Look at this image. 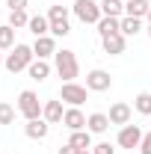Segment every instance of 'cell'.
I'll return each mask as SVG.
<instances>
[{
    "label": "cell",
    "mask_w": 151,
    "mask_h": 154,
    "mask_svg": "<svg viewBox=\"0 0 151 154\" xmlns=\"http://www.w3.org/2000/svg\"><path fill=\"white\" fill-rule=\"evenodd\" d=\"M107 128H110V116L107 113H92L86 119V131L89 134H104Z\"/></svg>",
    "instance_id": "cell-16"
},
{
    "label": "cell",
    "mask_w": 151,
    "mask_h": 154,
    "mask_svg": "<svg viewBox=\"0 0 151 154\" xmlns=\"http://www.w3.org/2000/svg\"><path fill=\"white\" fill-rule=\"evenodd\" d=\"M101 45H104V54H110V57H119V54H125V48H128V36L116 33V36L101 38Z\"/></svg>",
    "instance_id": "cell-9"
},
{
    "label": "cell",
    "mask_w": 151,
    "mask_h": 154,
    "mask_svg": "<svg viewBox=\"0 0 151 154\" xmlns=\"http://www.w3.org/2000/svg\"><path fill=\"white\" fill-rule=\"evenodd\" d=\"M27 27H30V33H33L36 38H39V36H48V33H51V21L45 18V15H33Z\"/></svg>",
    "instance_id": "cell-19"
},
{
    "label": "cell",
    "mask_w": 151,
    "mask_h": 154,
    "mask_svg": "<svg viewBox=\"0 0 151 154\" xmlns=\"http://www.w3.org/2000/svg\"><path fill=\"white\" fill-rule=\"evenodd\" d=\"M148 36H151V27H148Z\"/></svg>",
    "instance_id": "cell-34"
},
{
    "label": "cell",
    "mask_w": 151,
    "mask_h": 154,
    "mask_svg": "<svg viewBox=\"0 0 151 154\" xmlns=\"http://www.w3.org/2000/svg\"><path fill=\"white\" fill-rule=\"evenodd\" d=\"M80 151V148H74V145H71V142H65V145H62V148H59V154H77Z\"/></svg>",
    "instance_id": "cell-30"
},
{
    "label": "cell",
    "mask_w": 151,
    "mask_h": 154,
    "mask_svg": "<svg viewBox=\"0 0 151 154\" xmlns=\"http://www.w3.org/2000/svg\"><path fill=\"white\" fill-rule=\"evenodd\" d=\"M74 148H80V151H86V148H92V134L89 131H71V139H68Z\"/></svg>",
    "instance_id": "cell-21"
},
{
    "label": "cell",
    "mask_w": 151,
    "mask_h": 154,
    "mask_svg": "<svg viewBox=\"0 0 151 154\" xmlns=\"http://www.w3.org/2000/svg\"><path fill=\"white\" fill-rule=\"evenodd\" d=\"M12 122H15L12 104H3V101H0V125H12Z\"/></svg>",
    "instance_id": "cell-26"
},
{
    "label": "cell",
    "mask_w": 151,
    "mask_h": 154,
    "mask_svg": "<svg viewBox=\"0 0 151 154\" xmlns=\"http://www.w3.org/2000/svg\"><path fill=\"white\" fill-rule=\"evenodd\" d=\"M142 131H139V125H125V128H122V131H119V145H122V148H139V145H142Z\"/></svg>",
    "instance_id": "cell-8"
},
{
    "label": "cell",
    "mask_w": 151,
    "mask_h": 154,
    "mask_svg": "<svg viewBox=\"0 0 151 154\" xmlns=\"http://www.w3.org/2000/svg\"><path fill=\"white\" fill-rule=\"evenodd\" d=\"M86 119L89 116H83L77 107H71V110H65V116H62V125L68 131H86Z\"/></svg>",
    "instance_id": "cell-10"
},
{
    "label": "cell",
    "mask_w": 151,
    "mask_h": 154,
    "mask_svg": "<svg viewBox=\"0 0 151 154\" xmlns=\"http://www.w3.org/2000/svg\"><path fill=\"white\" fill-rule=\"evenodd\" d=\"M95 151L92 154H116V148L110 145V142H98V145H92Z\"/></svg>",
    "instance_id": "cell-27"
},
{
    "label": "cell",
    "mask_w": 151,
    "mask_h": 154,
    "mask_svg": "<svg viewBox=\"0 0 151 154\" xmlns=\"http://www.w3.org/2000/svg\"><path fill=\"white\" fill-rule=\"evenodd\" d=\"M27 24H30V15H27V9H15V12H9V27L21 30V27H27Z\"/></svg>",
    "instance_id": "cell-25"
},
{
    "label": "cell",
    "mask_w": 151,
    "mask_h": 154,
    "mask_svg": "<svg viewBox=\"0 0 151 154\" xmlns=\"http://www.w3.org/2000/svg\"><path fill=\"white\" fill-rule=\"evenodd\" d=\"M36 59V54H33V48L30 45H15L12 48V54L6 57V68L12 71V74H18V71H24V68H30V62Z\"/></svg>",
    "instance_id": "cell-2"
},
{
    "label": "cell",
    "mask_w": 151,
    "mask_h": 154,
    "mask_svg": "<svg viewBox=\"0 0 151 154\" xmlns=\"http://www.w3.org/2000/svg\"><path fill=\"white\" fill-rule=\"evenodd\" d=\"M148 9H151L148 0H128L125 3V15H131V18H148Z\"/></svg>",
    "instance_id": "cell-17"
},
{
    "label": "cell",
    "mask_w": 151,
    "mask_h": 154,
    "mask_svg": "<svg viewBox=\"0 0 151 154\" xmlns=\"http://www.w3.org/2000/svg\"><path fill=\"white\" fill-rule=\"evenodd\" d=\"M27 71H30V77H33V80H39V83H42V80H48V74H51V65H48V59H33Z\"/></svg>",
    "instance_id": "cell-18"
},
{
    "label": "cell",
    "mask_w": 151,
    "mask_h": 154,
    "mask_svg": "<svg viewBox=\"0 0 151 154\" xmlns=\"http://www.w3.org/2000/svg\"><path fill=\"white\" fill-rule=\"evenodd\" d=\"M54 68L65 83H74V77L80 74V62H77L74 51H57L54 54Z\"/></svg>",
    "instance_id": "cell-1"
},
{
    "label": "cell",
    "mask_w": 151,
    "mask_h": 154,
    "mask_svg": "<svg viewBox=\"0 0 151 154\" xmlns=\"http://www.w3.org/2000/svg\"><path fill=\"white\" fill-rule=\"evenodd\" d=\"M48 21H51V33H54V36H68V33H71V24H68V9H65V6H51Z\"/></svg>",
    "instance_id": "cell-5"
},
{
    "label": "cell",
    "mask_w": 151,
    "mask_h": 154,
    "mask_svg": "<svg viewBox=\"0 0 151 154\" xmlns=\"http://www.w3.org/2000/svg\"><path fill=\"white\" fill-rule=\"evenodd\" d=\"M125 3H128V0H125Z\"/></svg>",
    "instance_id": "cell-35"
},
{
    "label": "cell",
    "mask_w": 151,
    "mask_h": 154,
    "mask_svg": "<svg viewBox=\"0 0 151 154\" xmlns=\"http://www.w3.org/2000/svg\"><path fill=\"white\" fill-rule=\"evenodd\" d=\"M107 116H110V125H131V107H128V104H122V101L113 104Z\"/></svg>",
    "instance_id": "cell-15"
},
{
    "label": "cell",
    "mask_w": 151,
    "mask_h": 154,
    "mask_svg": "<svg viewBox=\"0 0 151 154\" xmlns=\"http://www.w3.org/2000/svg\"><path fill=\"white\" fill-rule=\"evenodd\" d=\"M133 107H136V113L151 116V92H139V95L133 98Z\"/></svg>",
    "instance_id": "cell-24"
},
{
    "label": "cell",
    "mask_w": 151,
    "mask_h": 154,
    "mask_svg": "<svg viewBox=\"0 0 151 154\" xmlns=\"http://www.w3.org/2000/svg\"><path fill=\"white\" fill-rule=\"evenodd\" d=\"M3 62H6V59H3V54H0V65H3Z\"/></svg>",
    "instance_id": "cell-32"
},
{
    "label": "cell",
    "mask_w": 151,
    "mask_h": 154,
    "mask_svg": "<svg viewBox=\"0 0 151 154\" xmlns=\"http://www.w3.org/2000/svg\"><path fill=\"white\" fill-rule=\"evenodd\" d=\"M74 15L83 24H98V21L104 18L101 3H95V0H74Z\"/></svg>",
    "instance_id": "cell-4"
},
{
    "label": "cell",
    "mask_w": 151,
    "mask_h": 154,
    "mask_svg": "<svg viewBox=\"0 0 151 154\" xmlns=\"http://www.w3.org/2000/svg\"><path fill=\"white\" fill-rule=\"evenodd\" d=\"M139 30H142V18H131V15L122 18V36H136Z\"/></svg>",
    "instance_id": "cell-22"
},
{
    "label": "cell",
    "mask_w": 151,
    "mask_h": 154,
    "mask_svg": "<svg viewBox=\"0 0 151 154\" xmlns=\"http://www.w3.org/2000/svg\"><path fill=\"white\" fill-rule=\"evenodd\" d=\"M27 3H30V0H6L9 12H15V9H27Z\"/></svg>",
    "instance_id": "cell-28"
},
{
    "label": "cell",
    "mask_w": 151,
    "mask_h": 154,
    "mask_svg": "<svg viewBox=\"0 0 151 154\" xmlns=\"http://www.w3.org/2000/svg\"><path fill=\"white\" fill-rule=\"evenodd\" d=\"M148 24H151V9H148Z\"/></svg>",
    "instance_id": "cell-33"
},
{
    "label": "cell",
    "mask_w": 151,
    "mask_h": 154,
    "mask_svg": "<svg viewBox=\"0 0 151 154\" xmlns=\"http://www.w3.org/2000/svg\"><path fill=\"white\" fill-rule=\"evenodd\" d=\"M101 12L110 18H122L125 15V0H101Z\"/></svg>",
    "instance_id": "cell-20"
},
{
    "label": "cell",
    "mask_w": 151,
    "mask_h": 154,
    "mask_svg": "<svg viewBox=\"0 0 151 154\" xmlns=\"http://www.w3.org/2000/svg\"><path fill=\"white\" fill-rule=\"evenodd\" d=\"M33 54H36L39 59L54 57V54H57V42H54L51 36H39V38H36V45H33Z\"/></svg>",
    "instance_id": "cell-11"
},
{
    "label": "cell",
    "mask_w": 151,
    "mask_h": 154,
    "mask_svg": "<svg viewBox=\"0 0 151 154\" xmlns=\"http://www.w3.org/2000/svg\"><path fill=\"white\" fill-rule=\"evenodd\" d=\"M24 134L30 136V139H45V136L51 134V125H48L45 119H33V122L24 125Z\"/></svg>",
    "instance_id": "cell-12"
},
{
    "label": "cell",
    "mask_w": 151,
    "mask_h": 154,
    "mask_svg": "<svg viewBox=\"0 0 151 154\" xmlns=\"http://www.w3.org/2000/svg\"><path fill=\"white\" fill-rule=\"evenodd\" d=\"M42 110H45V104L39 101V95L33 89H24L18 95V113L27 119V122H33V119H42Z\"/></svg>",
    "instance_id": "cell-3"
},
{
    "label": "cell",
    "mask_w": 151,
    "mask_h": 154,
    "mask_svg": "<svg viewBox=\"0 0 151 154\" xmlns=\"http://www.w3.org/2000/svg\"><path fill=\"white\" fill-rule=\"evenodd\" d=\"M139 154H151V134L142 136V145H139Z\"/></svg>",
    "instance_id": "cell-29"
},
{
    "label": "cell",
    "mask_w": 151,
    "mask_h": 154,
    "mask_svg": "<svg viewBox=\"0 0 151 154\" xmlns=\"http://www.w3.org/2000/svg\"><path fill=\"white\" fill-rule=\"evenodd\" d=\"M95 27H98V36H101V38L116 36V33H122V18H110V15H104Z\"/></svg>",
    "instance_id": "cell-13"
},
{
    "label": "cell",
    "mask_w": 151,
    "mask_h": 154,
    "mask_svg": "<svg viewBox=\"0 0 151 154\" xmlns=\"http://www.w3.org/2000/svg\"><path fill=\"white\" fill-rule=\"evenodd\" d=\"M86 98H89V89L77 86V83H62V89H59V101H68L71 107H80Z\"/></svg>",
    "instance_id": "cell-7"
},
{
    "label": "cell",
    "mask_w": 151,
    "mask_h": 154,
    "mask_svg": "<svg viewBox=\"0 0 151 154\" xmlns=\"http://www.w3.org/2000/svg\"><path fill=\"white\" fill-rule=\"evenodd\" d=\"M77 154H92V151H89V148H86V151H77Z\"/></svg>",
    "instance_id": "cell-31"
},
{
    "label": "cell",
    "mask_w": 151,
    "mask_h": 154,
    "mask_svg": "<svg viewBox=\"0 0 151 154\" xmlns=\"http://www.w3.org/2000/svg\"><path fill=\"white\" fill-rule=\"evenodd\" d=\"M62 116H65V110H62V101H48V104H45V110H42V119H45L48 125H57V122H62Z\"/></svg>",
    "instance_id": "cell-14"
},
{
    "label": "cell",
    "mask_w": 151,
    "mask_h": 154,
    "mask_svg": "<svg viewBox=\"0 0 151 154\" xmlns=\"http://www.w3.org/2000/svg\"><path fill=\"white\" fill-rule=\"evenodd\" d=\"M110 86H113V77H110V71H104V68H92L86 74V89L89 92H107Z\"/></svg>",
    "instance_id": "cell-6"
},
{
    "label": "cell",
    "mask_w": 151,
    "mask_h": 154,
    "mask_svg": "<svg viewBox=\"0 0 151 154\" xmlns=\"http://www.w3.org/2000/svg\"><path fill=\"white\" fill-rule=\"evenodd\" d=\"M6 48H15V27H9V24L0 27V51H6Z\"/></svg>",
    "instance_id": "cell-23"
}]
</instances>
